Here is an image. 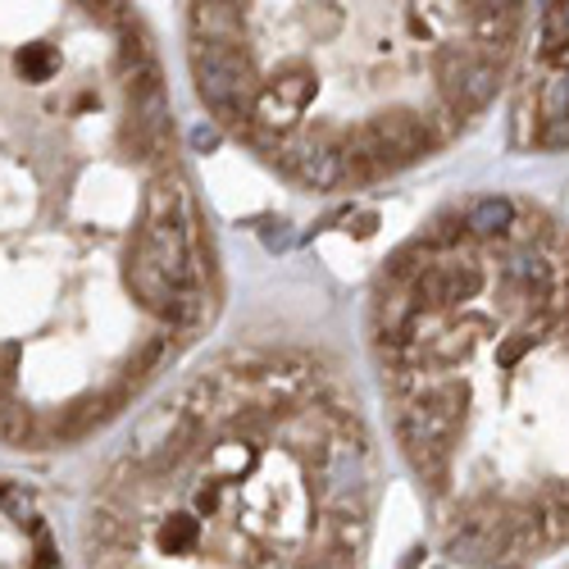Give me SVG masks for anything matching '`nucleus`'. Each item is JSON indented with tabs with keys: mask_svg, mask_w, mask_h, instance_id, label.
Wrapping results in <instances>:
<instances>
[{
	"mask_svg": "<svg viewBox=\"0 0 569 569\" xmlns=\"http://www.w3.org/2000/svg\"><path fill=\"white\" fill-rule=\"evenodd\" d=\"M0 406H6V392H0Z\"/></svg>",
	"mask_w": 569,
	"mask_h": 569,
	"instance_id": "7ed1b4c3",
	"label": "nucleus"
},
{
	"mask_svg": "<svg viewBox=\"0 0 569 569\" xmlns=\"http://www.w3.org/2000/svg\"><path fill=\"white\" fill-rule=\"evenodd\" d=\"M373 351L397 442L460 565L569 547V228L515 197L388 264Z\"/></svg>",
	"mask_w": 569,
	"mask_h": 569,
	"instance_id": "f257e3e1",
	"label": "nucleus"
},
{
	"mask_svg": "<svg viewBox=\"0 0 569 569\" xmlns=\"http://www.w3.org/2000/svg\"><path fill=\"white\" fill-rule=\"evenodd\" d=\"M373 442L347 383L297 351L201 369L128 438L87 569H360Z\"/></svg>",
	"mask_w": 569,
	"mask_h": 569,
	"instance_id": "f03ea898",
	"label": "nucleus"
}]
</instances>
